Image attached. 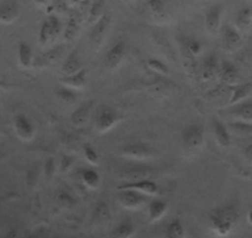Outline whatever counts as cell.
<instances>
[{"instance_id":"6da1fadb","label":"cell","mask_w":252,"mask_h":238,"mask_svg":"<svg viewBox=\"0 0 252 238\" xmlns=\"http://www.w3.org/2000/svg\"><path fill=\"white\" fill-rule=\"evenodd\" d=\"M239 218V210L235 205H225L221 207L214 208L210 212V226L214 232L219 236L229 235Z\"/></svg>"},{"instance_id":"7a4b0ae2","label":"cell","mask_w":252,"mask_h":238,"mask_svg":"<svg viewBox=\"0 0 252 238\" xmlns=\"http://www.w3.org/2000/svg\"><path fill=\"white\" fill-rule=\"evenodd\" d=\"M121 120V116L110 107H103L96 112V117L94 119V127L99 133H106L119 124Z\"/></svg>"},{"instance_id":"3957f363","label":"cell","mask_w":252,"mask_h":238,"mask_svg":"<svg viewBox=\"0 0 252 238\" xmlns=\"http://www.w3.org/2000/svg\"><path fill=\"white\" fill-rule=\"evenodd\" d=\"M119 203L127 210H137L147 202L150 196L132 189H121L116 194Z\"/></svg>"},{"instance_id":"277c9868","label":"cell","mask_w":252,"mask_h":238,"mask_svg":"<svg viewBox=\"0 0 252 238\" xmlns=\"http://www.w3.org/2000/svg\"><path fill=\"white\" fill-rule=\"evenodd\" d=\"M182 143L184 149L197 150L204 143V129L199 124H190L182 132Z\"/></svg>"},{"instance_id":"5b68a950","label":"cell","mask_w":252,"mask_h":238,"mask_svg":"<svg viewBox=\"0 0 252 238\" xmlns=\"http://www.w3.org/2000/svg\"><path fill=\"white\" fill-rule=\"evenodd\" d=\"M62 31V25L57 16L51 15L46 19L42 23L40 28V33H38V40L42 45H46L50 41L55 40Z\"/></svg>"},{"instance_id":"8992f818","label":"cell","mask_w":252,"mask_h":238,"mask_svg":"<svg viewBox=\"0 0 252 238\" xmlns=\"http://www.w3.org/2000/svg\"><path fill=\"white\" fill-rule=\"evenodd\" d=\"M124 158L132 160H146L152 157V149L144 143H129L120 149Z\"/></svg>"},{"instance_id":"52a82bcc","label":"cell","mask_w":252,"mask_h":238,"mask_svg":"<svg viewBox=\"0 0 252 238\" xmlns=\"http://www.w3.org/2000/svg\"><path fill=\"white\" fill-rule=\"evenodd\" d=\"M14 129L21 140L30 142L35 137V127L25 114H18L14 118Z\"/></svg>"},{"instance_id":"ba28073f","label":"cell","mask_w":252,"mask_h":238,"mask_svg":"<svg viewBox=\"0 0 252 238\" xmlns=\"http://www.w3.org/2000/svg\"><path fill=\"white\" fill-rule=\"evenodd\" d=\"M121 189H132V190H137L149 196L157 195L159 190L158 185L154 180H150V177L136 181H125V183L118 186V190H121Z\"/></svg>"},{"instance_id":"9c48e42d","label":"cell","mask_w":252,"mask_h":238,"mask_svg":"<svg viewBox=\"0 0 252 238\" xmlns=\"http://www.w3.org/2000/svg\"><path fill=\"white\" fill-rule=\"evenodd\" d=\"M109 24H110V19H109L108 15H104L95 24H93L91 34H89V40H91L93 47H98L103 42L104 38H105L106 33H108Z\"/></svg>"},{"instance_id":"30bf717a","label":"cell","mask_w":252,"mask_h":238,"mask_svg":"<svg viewBox=\"0 0 252 238\" xmlns=\"http://www.w3.org/2000/svg\"><path fill=\"white\" fill-rule=\"evenodd\" d=\"M94 106H95L94 101H87L84 102V103H82L81 106H79L73 113H72L71 116L72 125L76 128L83 127V125L88 122L89 118H91L92 112H93L94 109Z\"/></svg>"},{"instance_id":"8fae6325","label":"cell","mask_w":252,"mask_h":238,"mask_svg":"<svg viewBox=\"0 0 252 238\" xmlns=\"http://www.w3.org/2000/svg\"><path fill=\"white\" fill-rule=\"evenodd\" d=\"M126 53V43L125 41H118L116 43H114L110 48L108 50L105 55V65L109 69H114V67L119 66L120 62L123 61L124 56Z\"/></svg>"},{"instance_id":"7c38bea8","label":"cell","mask_w":252,"mask_h":238,"mask_svg":"<svg viewBox=\"0 0 252 238\" xmlns=\"http://www.w3.org/2000/svg\"><path fill=\"white\" fill-rule=\"evenodd\" d=\"M20 8L15 0H3L0 3V23L11 24L19 18Z\"/></svg>"},{"instance_id":"4fadbf2b","label":"cell","mask_w":252,"mask_h":238,"mask_svg":"<svg viewBox=\"0 0 252 238\" xmlns=\"http://www.w3.org/2000/svg\"><path fill=\"white\" fill-rule=\"evenodd\" d=\"M221 14H222V5L215 4L210 6L205 13V29L210 34H215L220 29L221 24Z\"/></svg>"},{"instance_id":"5bb4252c","label":"cell","mask_w":252,"mask_h":238,"mask_svg":"<svg viewBox=\"0 0 252 238\" xmlns=\"http://www.w3.org/2000/svg\"><path fill=\"white\" fill-rule=\"evenodd\" d=\"M219 70H220V62L219 58L214 53H210L203 61V69L202 75L204 81H213L217 77H219Z\"/></svg>"},{"instance_id":"9a60e30c","label":"cell","mask_w":252,"mask_h":238,"mask_svg":"<svg viewBox=\"0 0 252 238\" xmlns=\"http://www.w3.org/2000/svg\"><path fill=\"white\" fill-rule=\"evenodd\" d=\"M213 132H214L215 139H217L218 144L221 148H227L231 144V135H230L229 129H227L226 124L221 122L220 119L214 118L212 122Z\"/></svg>"},{"instance_id":"2e32d148","label":"cell","mask_w":252,"mask_h":238,"mask_svg":"<svg viewBox=\"0 0 252 238\" xmlns=\"http://www.w3.org/2000/svg\"><path fill=\"white\" fill-rule=\"evenodd\" d=\"M60 82L63 86L69 87L72 89H81L87 84V71L86 69H81L78 72L72 75H64L61 77Z\"/></svg>"},{"instance_id":"e0dca14e","label":"cell","mask_w":252,"mask_h":238,"mask_svg":"<svg viewBox=\"0 0 252 238\" xmlns=\"http://www.w3.org/2000/svg\"><path fill=\"white\" fill-rule=\"evenodd\" d=\"M222 38H224L225 47L229 51H236L241 45V35H240L239 29L231 25L225 26Z\"/></svg>"},{"instance_id":"ac0fdd59","label":"cell","mask_w":252,"mask_h":238,"mask_svg":"<svg viewBox=\"0 0 252 238\" xmlns=\"http://www.w3.org/2000/svg\"><path fill=\"white\" fill-rule=\"evenodd\" d=\"M219 79L224 82L225 84H234L239 79V69L230 61H222L220 64L219 70Z\"/></svg>"},{"instance_id":"d6986e66","label":"cell","mask_w":252,"mask_h":238,"mask_svg":"<svg viewBox=\"0 0 252 238\" xmlns=\"http://www.w3.org/2000/svg\"><path fill=\"white\" fill-rule=\"evenodd\" d=\"M231 107L232 108L230 109L231 116L236 117L237 119H241V120L252 122V101L244 99V101L239 102Z\"/></svg>"},{"instance_id":"ffe728a7","label":"cell","mask_w":252,"mask_h":238,"mask_svg":"<svg viewBox=\"0 0 252 238\" xmlns=\"http://www.w3.org/2000/svg\"><path fill=\"white\" fill-rule=\"evenodd\" d=\"M167 210H168V205H167L166 201H162V200L150 201L149 206H147V212H149L150 222H156V221L161 220V218L166 215Z\"/></svg>"},{"instance_id":"44dd1931","label":"cell","mask_w":252,"mask_h":238,"mask_svg":"<svg viewBox=\"0 0 252 238\" xmlns=\"http://www.w3.org/2000/svg\"><path fill=\"white\" fill-rule=\"evenodd\" d=\"M252 92V83H240L235 84L231 88V96L229 99V106H234V104L239 103V102L244 101L250 93Z\"/></svg>"},{"instance_id":"7402d4cb","label":"cell","mask_w":252,"mask_h":238,"mask_svg":"<svg viewBox=\"0 0 252 238\" xmlns=\"http://www.w3.org/2000/svg\"><path fill=\"white\" fill-rule=\"evenodd\" d=\"M18 58L19 64H20L21 67H24V69L31 67V65H32L33 62V52L30 43L26 42V41H21V42L19 43Z\"/></svg>"},{"instance_id":"603a6c76","label":"cell","mask_w":252,"mask_h":238,"mask_svg":"<svg viewBox=\"0 0 252 238\" xmlns=\"http://www.w3.org/2000/svg\"><path fill=\"white\" fill-rule=\"evenodd\" d=\"M63 56V47L62 46H57V47H53L51 50L46 51L45 53L41 55V57L38 58L37 61V66H51V65L56 64L62 58Z\"/></svg>"},{"instance_id":"cb8c5ba5","label":"cell","mask_w":252,"mask_h":238,"mask_svg":"<svg viewBox=\"0 0 252 238\" xmlns=\"http://www.w3.org/2000/svg\"><path fill=\"white\" fill-rule=\"evenodd\" d=\"M151 175V169L149 167H130L121 172L120 176L125 181H136L141 179H147Z\"/></svg>"},{"instance_id":"d4e9b609","label":"cell","mask_w":252,"mask_h":238,"mask_svg":"<svg viewBox=\"0 0 252 238\" xmlns=\"http://www.w3.org/2000/svg\"><path fill=\"white\" fill-rule=\"evenodd\" d=\"M81 180L89 190H96L100 185V175L93 169H84L81 172Z\"/></svg>"},{"instance_id":"484cf974","label":"cell","mask_w":252,"mask_h":238,"mask_svg":"<svg viewBox=\"0 0 252 238\" xmlns=\"http://www.w3.org/2000/svg\"><path fill=\"white\" fill-rule=\"evenodd\" d=\"M81 69H83V64H82L81 58H79L77 52H72L71 55L63 61L62 72L64 75L76 74V72H78Z\"/></svg>"},{"instance_id":"4316f807","label":"cell","mask_w":252,"mask_h":238,"mask_svg":"<svg viewBox=\"0 0 252 238\" xmlns=\"http://www.w3.org/2000/svg\"><path fill=\"white\" fill-rule=\"evenodd\" d=\"M93 220L96 225L99 226H105L108 225L109 221H110V210H109V206L104 202H99L95 206V210H94Z\"/></svg>"},{"instance_id":"83f0119b","label":"cell","mask_w":252,"mask_h":238,"mask_svg":"<svg viewBox=\"0 0 252 238\" xmlns=\"http://www.w3.org/2000/svg\"><path fill=\"white\" fill-rule=\"evenodd\" d=\"M134 233H135L134 226H132V223L130 222V221H121V222L113 230V232H111V237L127 238V237H131Z\"/></svg>"},{"instance_id":"f1b7e54d","label":"cell","mask_w":252,"mask_h":238,"mask_svg":"<svg viewBox=\"0 0 252 238\" xmlns=\"http://www.w3.org/2000/svg\"><path fill=\"white\" fill-rule=\"evenodd\" d=\"M236 28L239 30H246L252 23V9L242 8L236 14Z\"/></svg>"},{"instance_id":"f546056e","label":"cell","mask_w":252,"mask_h":238,"mask_svg":"<svg viewBox=\"0 0 252 238\" xmlns=\"http://www.w3.org/2000/svg\"><path fill=\"white\" fill-rule=\"evenodd\" d=\"M104 10H105V3H104V0H94L93 4H92L91 6V10H89V23L93 25V24H95L99 19L103 18V16L105 15Z\"/></svg>"},{"instance_id":"4dcf8cb0","label":"cell","mask_w":252,"mask_h":238,"mask_svg":"<svg viewBox=\"0 0 252 238\" xmlns=\"http://www.w3.org/2000/svg\"><path fill=\"white\" fill-rule=\"evenodd\" d=\"M166 236L168 238H182L186 236V230H184L183 223L179 220H172L168 223L166 230Z\"/></svg>"},{"instance_id":"1f68e13d","label":"cell","mask_w":252,"mask_h":238,"mask_svg":"<svg viewBox=\"0 0 252 238\" xmlns=\"http://www.w3.org/2000/svg\"><path fill=\"white\" fill-rule=\"evenodd\" d=\"M56 96H57V98L60 99L61 102H63V103L66 104L74 103V102L77 101V98H78V96H77L76 93V89H72L66 86L58 88L57 92H56Z\"/></svg>"},{"instance_id":"d6a6232c","label":"cell","mask_w":252,"mask_h":238,"mask_svg":"<svg viewBox=\"0 0 252 238\" xmlns=\"http://www.w3.org/2000/svg\"><path fill=\"white\" fill-rule=\"evenodd\" d=\"M147 67H149L151 71L156 72V74L163 75V76H167L169 75V69L164 62H162L158 58L151 57L147 60Z\"/></svg>"},{"instance_id":"836d02e7","label":"cell","mask_w":252,"mask_h":238,"mask_svg":"<svg viewBox=\"0 0 252 238\" xmlns=\"http://www.w3.org/2000/svg\"><path fill=\"white\" fill-rule=\"evenodd\" d=\"M195 56L192 55L187 50L186 45L183 46V62H184V69L188 72L189 75H193L195 71Z\"/></svg>"},{"instance_id":"e575fe53","label":"cell","mask_w":252,"mask_h":238,"mask_svg":"<svg viewBox=\"0 0 252 238\" xmlns=\"http://www.w3.org/2000/svg\"><path fill=\"white\" fill-rule=\"evenodd\" d=\"M230 128L240 134H251L252 133V123L247 122V120H241V119L230 123Z\"/></svg>"},{"instance_id":"d590c367","label":"cell","mask_w":252,"mask_h":238,"mask_svg":"<svg viewBox=\"0 0 252 238\" xmlns=\"http://www.w3.org/2000/svg\"><path fill=\"white\" fill-rule=\"evenodd\" d=\"M83 155L89 164L92 165L99 164V154L96 153V150L94 149L93 145H91L89 143H86V144L83 145Z\"/></svg>"},{"instance_id":"8d00e7d4","label":"cell","mask_w":252,"mask_h":238,"mask_svg":"<svg viewBox=\"0 0 252 238\" xmlns=\"http://www.w3.org/2000/svg\"><path fill=\"white\" fill-rule=\"evenodd\" d=\"M146 3L150 10L156 15H162L164 13V9H166L164 0H146Z\"/></svg>"},{"instance_id":"74e56055","label":"cell","mask_w":252,"mask_h":238,"mask_svg":"<svg viewBox=\"0 0 252 238\" xmlns=\"http://www.w3.org/2000/svg\"><path fill=\"white\" fill-rule=\"evenodd\" d=\"M77 33H78V26H77V23L74 21V19H71L68 21L66 26V30H64V39L67 41H72L77 36Z\"/></svg>"},{"instance_id":"f35d334b","label":"cell","mask_w":252,"mask_h":238,"mask_svg":"<svg viewBox=\"0 0 252 238\" xmlns=\"http://www.w3.org/2000/svg\"><path fill=\"white\" fill-rule=\"evenodd\" d=\"M45 172H46V177H47L48 180H51V179L53 177V175L56 174V161L53 158H48L47 161H46Z\"/></svg>"},{"instance_id":"ab89813d","label":"cell","mask_w":252,"mask_h":238,"mask_svg":"<svg viewBox=\"0 0 252 238\" xmlns=\"http://www.w3.org/2000/svg\"><path fill=\"white\" fill-rule=\"evenodd\" d=\"M186 47L192 55L197 56L200 52V50H202V43L198 40H190L186 43Z\"/></svg>"},{"instance_id":"60d3db41","label":"cell","mask_w":252,"mask_h":238,"mask_svg":"<svg viewBox=\"0 0 252 238\" xmlns=\"http://www.w3.org/2000/svg\"><path fill=\"white\" fill-rule=\"evenodd\" d=\"M73 165V158L68 157V155H63L62 159H61L60 162V169L62 172H67L71 166Z\"/></svg>"},{"instance_id":"b9f144b4","label":"cell","mask_w":252,"mask_h":238,"mask_svg":"<svg viewBox=\"0 0 252 238\" xmlns=\"http://www.w3.org/2000/svg\"><path fill=\"white\" fill-rule=\"evenodd\" d=\"M244 155L249 161H252V143H250L249 145H246L244 150Z\"/></svg>"},{"instance_id":"7bdbcfd3","label":"cell","mask_w":252,"mask_h":238,"mask_svg":"<svg viewBox=\"0 0 252 238\" xmlns=\"http://www.w3.org/2000/svg\"><path fill=\"white\" fill-rule=\"evenodd\" d=\"M60 200H62V201H64V202H67L68 203L69 201H71V202H74L73 200H72V198L69 195H67L66 193H60Z\"/></svg>"},{"instance_id":"ee69618b","label":"cell","mask_w":252,"mask_h":238,"mask_svg":"<svg viewBox=\"0 0 252 238\" xmlns=\"http://www.w3.org/2000/svg\"><path fill=\"white\" fill-rule=\"evenodd\" d=\"M50 1H51V0H36V3L40 4V5H47Z\"/></svg>"},{"instance_id":"f6af8a7d","label":"cell","mask_w":252,"mask_h":238,"mask_svg":"<svg viewBox=\"0 0 252 238\" xmlns=\"http://www.w3.org/2000/svg\"><path fill=\"white\" fill-rule=\"evenodd\" d=\"M247 220H249V222L252 225V210L247 213Z\"/></svg>"},{"instance_id":"bcb514c9","label":"cell","mask_w":252,"mask_h":238,"mask_svg":"<svg viewBox=\"0 0 252 238\" xmlns=\"http://www.w3.org/2000/svg\"><path fill=\"white\" fill-rule=\"evenodd\" d=\"M73 1H82V0H73Z\"/></svg>"}]
</instances>
